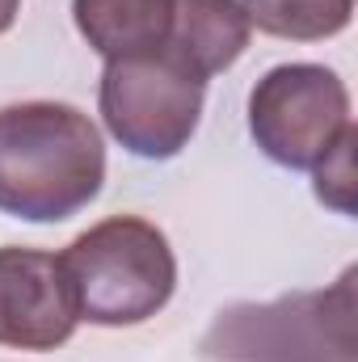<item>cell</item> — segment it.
Wrapping results in <instances>:
<instances>
[{
    "label": "cell",
    "instance_id": "6da1fadb",
    "mask_svg": "<svg viewBox=\"0 0 358 362\" xmlns=\"http://www.w3.org/2000/svg\"><path fill=\"white\" fill-rule=\"evenodd\" d=\"M105 181V144L89 114L64 101L0 110V211L59 223L85 211Z\"/></svg>",
    "mask_w": 358,
    "mask_h": 362
},
{
    "label": "cell",
    "instance_id": "7a4b0ae2",
    "mask_svg": "<svg viewBox=\"0 0 358 362\" xmlns=\"http://www.w3.org/2000/svg\"><path fill=\"white\" fill-rule=\"evenodd\" d=\"M59 266L76 316L101 329L152 320L178 286V262L165 232L139 215H110L93 223L59 253Z\"/></svg>",
    "mask_w": 358,
    "mask_h": 362
},
{
    "label": "cell",
    "instance_id": "3957f363",
    "mask_svg": "<svg viewBox=\"0 0 358 362\" xmlns=\"http://www.w3.org/2000/svg\"><path fill=\"white\" fill-rule=\"evenodd\" d=\"M354 270L329 291H299L270 303L224 308L207 337V362H358Z\"/></svg>",
    "mask_w": 358,
    "mask_h": 362
},
{
    "label": "cell",
    "instance_id": "277c9868",
    "mask_svg": "<svg viewBox=\"0 0 358 362\" xmlns=\"http://www.w3.org/2000/svg\"><path fill=\"white\" fill-rule=\"evenodd\" d=\"M207 81L181 68L173 55H122L105 59L97 105L105 131L139 160H173L194 139L202 118Z\"/></svg>",
    "mask_w": 358,
    "mask_h": 362
},
{
    "label": "cell",
    "instance_id": "5b68a950",
    "mask_svg": "<svg viewBox=\"0 0 358 362\" xmlns=\"http://www.w3.org/2000/svg\"><path fill=\"white\" fill-rule=\"evenodd\" d=\"M350 127V93L325 64H278L249 93V131L282 169H316Z\"/></svg>",
    "mask_w": 358,
    "mask_h": 362
},
{
    "label": "cell",
    "instance_id": "8992f818",
    "mask_svg": "<svg viewBox=\"0 0 358 362\" xmlns=\"http://www.w3.org/2000/svg\"><path fill=\"white\" fill-rule=\"evenodd\" d=\"M81 316L55 253L0 249V346L47 354L76 333Z\"/></svg>",
    "mask_w": 358,
    "mask_h": 362
},
{
    "label": "cell",
    "instance_id": "52a82bcc",
    "mask_svg": "<svg viewBox=\"0 0 358 362\" xmlns=\"http://www.w3.org/2000/svg\"><path fill=\"white\" fill-rule=\"evenodd\" d=\"M249 30L253 25L241 0H173L165 55H173L198 81H211L245 55Z\"/></svg>",
    "mask_w": 358,
    "mask_h": 362
},
{
    "label": "cell",
    "instance_id": "ba28073f",
    "mask_svg": "<svg viewBox=\"0 0 358 362\" xmlns=\"http://www.w3.org/2000/svg\"><path fill=\"white\" fill-rule=\"evenodd\" d=\"M173 0H72V21L97 55H148L165 51Z\"/></svg>",
    "mask_w": 358,
    "mask_h": 362
},
{
    "label": "cell",
    "instance_id": "9c48e42d",
    "mask_svg": "<svg viewBox=\"0 0 358 362\" xmlns=\"http://www.w3.org/2000/svg\"><path fill=\"white\" fill-rule=\"evenodd\" d=\"M249 25L287 42H325L350 25L354 0H241Z\"/></svg>",
    "mask_w": 358,
    "mask_h": 362
},
{
    "label": "cell",
    "instance_id": "30bf717a",
    "mask_svg": "<svg viewBox=\"0 0 358 362\" xmlns=\"http://www.w3.org/2000/svg\"><path fill=\"white\" fill-rule=\"evenodd\" d=\"M354 144H358V131L350 127L337 144H333V152L312 169L316 173V198L325 202V206H333V211H342V215H354Z\"/></svg>",
    "mask_w": 358,
    "mask_h": 362
},
{
    "label": "cell",
    "instance_id": "8fae6325",
    "mask_svg": "<svg viewBox=\"0 0 358 362\" xmlns=\"http://www.w3.org/2000/svg\"><path fill=\"white\" fill-rule=\"evenodd\" d=\"M17 13H21V0H0V34H4V30H13Z\"/></svg>",
    "mask_w": 358,
    "mask_h": 362
}]
</instances>
